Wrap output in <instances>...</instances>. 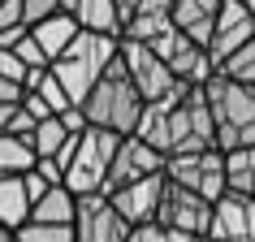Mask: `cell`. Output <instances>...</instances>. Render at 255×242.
Masks as SVG:
<instances>
[{
	"label": "cell",
	"instance_id": "obj_1",
	"mask_svg": "<svg viewBox=\"0 0 255 242\" xmlns=\"http://www.w3.org/2000/svg\"><path fill=\"white\" fill-rule=\"evenodd\" d=\"M134 138H143L151 151H160L164 160H169V156H186V151L216 147L203 91L199 87H186V91H177L173 100L143 104L138 125H134Z\"/></svg>",
	"mask_w": 255,
	"mask_h": 242
},
{
	"label": "cell",
	"instance_id": "obj_2",
	"mask_svg": "<svg viewBox=\"0 0 255 242\" xmlns=\"http://www.w3.org/2000/svg\"><path fill=\"white\" fill-rule=\"evenodd\" d=\"M199 91H203V104H208V117H212L216 151L251 147L255 143V87H242V82L212 74Z\"/></svg>",
	"mask_w": 255,
	"mask_h": 242
},
{
	"label": "cell",
	"instance_id": "obj_3",
	"mask_svg": "<svg viewBox=\"0 0 255 242\" xmlns=\"http://www.w3.org/2000/svg\"><path fill=\"white\" fill-rule=\"evenodd\" d=\"M117 43H121V35H91V30H78V35L69 39V48L48 65L74 108L87 100V91L100 82V74L117 61Z\"/></svg>",
	"mask_w": 255,
	"mask_h": 242
},
{
	"label": "cell",
	"instance_id": "obj_4",
	"mask_svg": "<svg viewBox=\"0 0 255 242\" xmlns=\"http://www.w3.org/2000/svg\"><path fill=\"white\" fill-rule=\"evenodd\" d=\"M78 108H82V117H87V125L126 138V134H134L138 113H143V100H138V91L130 87L121 61H113V65L100 74V82L87 91V100H82Z\"/></svg>",
	"mask_w": 255,
	"mask_h": 242
},
{
	"label": "cell",
	"instance_id": "obj_5",
	"mask_svg": "<svg viewBox=\"0 0 255 242\" xmlns=\"http://www.w3.org/2000/svg\"><path fill=\"white\" fill-rule=\"evenodd\" d=\"M117 138L121 134H108V130H95V125H87L82 134H74V151H69L65 169H61V186L74 199L104 190V173H108L113 151H117Z\"/></svg>",
	"mask_w": 255,
	"mask_h": 242
},
{
	"label": "cell",
	"instance_id": "obj_6",
	"mask_svg": "<svg viewBox=\"0 0 255 242\" xmlns=\"http://www.w3.org/2000/svg\"><path fill=\"white\" fill-rule=\"evenodd\" d=\"M117 61H121L126 78H130V87L138 91L143 104H160V100H173L177 91H186V87L169 74V65H164L160 56L151 52V48H143V43H134V39L117 43Z\"/></svg>",
	"mask_w": 255,
	"mask_h": 242
},
{
	"label": "cell",
	"instance_id": "obj_7",
	"mask_svg": "<svg viewBox=\"0 0 255 242\" xmlns=\"http://www.w3.org/2000/svg\"><path fill=\"white\" fill-rule=\"evenodd\" d=\"M164 177L173 186L199 195V199L216 203L225 195V151L203 147V151H186V156H169L164 160Z\"/></svg>",
	"mask_w": 255,
	"mask_h": 242
},
{
	"label": "cell",
	"instance_id": "obj_8",
	"mask_svg": "<svg viewBox=\"0 0 255 242\" xmlns=\"http://www.w3.org/2000/svg\"><path fill=\"white\" fill-rule=\"evenodd\" d=\"M208 216H212V203L190 195V190L173 186L164 177V190H160V208H156V225L164 234H208Z\"/></svg>",
	"mask_w": 255,
	"mask_h": 242
},
{
	"label": "cell",
	"instance_id": "obj_9",
	"mask_svg": "<svg viewBox=\"0 0 255 242\" xmlns=\"http://www.w3.org/2000/svg\"><path fill=\"white\" fill-rule=\"evenodd\" d=\"M147 48L169 65V74H173L182 87H203V82L216 74L212 61H208V52H203L199 43H190L186 35H177V30H164L160 39L147 43Z\"/></svg>",
	"mask_w": 255,
	"mask_h": 242
},
{
	"label": "cell",
	"instance_id": "obj_10",
	"mask_svg": "<svg viewBox=\"0 0 255 242\" xmlns=\"http://www.w3.org/2000/svg\"><path fill=\"white\" fill-rule=\"evenodd\" d=\"M69 229H74V242H126V234H130V225L113 212L104 195H82L74 203Z\"/></svg>",
	"mask_w": 255,
	"mask_h": 242
},
{
	"label": "cell",
	"instance_id": "obj_11",
	"mask_svg": "<svg viewBox=\"0 0 255 242\" xmlns=\"http://www.w3.org/2000/svg\"><path fill=\"white\" fill-rule=\"evenodd\" d=\"M160 190H164V173H151V177H138V182H126L117 190H104V199L113 203V212L130 229H138V225H156Z\"/></svg>",
	"mask_w": 255,
	"mask_h": 242
},
{
	"label": "cell",
	"instance_id": "obj_12",
	"mask_svg": "<svg viewBox=\"0 0 255 242\" xmlns=\"http://www.w3.org/2000/svg\"><path fill=\"white\" fill-rule=\"evenodd\" d=\"M151 173H164V156L151 151L143 138L126 134V138H117V151H113V160H108L104 190H117V186H126V182H138V177H151ZM104 190H100V195H104Z\"/></svg>",
	"mask_w": 255,
	"mask_h": 242
},
{
	"label": "cell",
	"instance_id": "obj_13",
	"mask_svg": "<svg viewBox=\"0 0 255 242\" xmlns=\"http://www.w3.org/2000/svg\"><path fill=\"white\" fill-rule=\"evenodd\" d=\"M208 242H255V199L247 195H221L208 216Z\"/></svg>",
	"mask_w": 255,
	"mask_h": 242
},
{
	"label": "cell",
	"instance_id": "obj_14",
	"mask_svg": "<svg viewBox=\"0 0 255 242\" xmlns=\"http://www.w3.org/2000/svg\"><path fill=\"white\" fill-rule=\"evenodd\" d=\"M247 39H255V17L242 9V0H221V9H216V22H212V35H208V61H225L234 48H242Z\"/></svg>",
	"mask_w": 255,
	"mask_h": 242
},
{
	"label": "cell",
	"instance_id": "obj_15",
	"mask_svg": "<svg viewBox=\"0 0 255 242\" xmlns=\"http://www.w3.org/2000/svg\"><path fill=\"white\" fill-rule=\"evenodd\" d=\"M169 4H173V0H138L134 9L126 13V22H121V39H134V43H143V48L156 43L164 30H173Z\"/></svg>",
	"mask_w": 255,
	"mask_h": 242
},
{
	"label": "cell",
	"instance_id": "obj_16",
	"mask_svg": "<svg viewBox=\"0 0 255 242\" xmlns=\"http://www.w3.org/2000/svg\"><path fill=\"white\" fill-rule=\"evenodd\" d=\"M216 9H221V0H173V4H169V22H173L177 35H186L190 43L208 48Z\"/></svg>",
	"mask_w": 255,
	"mask_h": 242
},
{
	"label": "cell",
	"instance_id": "obj_17",
	"mask_svg": "<svg viewBox=\"0 0 255 242\" xmlns=\"http://www.w3.org/2000/svg\"><path fill=\"white\" fill-rule=\"evenodd\" d=\"M61 13H69L78 22V30H91V35H121V17L113 0H56Z\"/></svg>",
	"mask_w": 255,
	"mask_h": 242
},
{
	"label": "cell",
	"instance_id": "obj_18",
	"mask_svg": "<svg viewBox=\"0 0 255 242\" xmlns=\"http://www.w3.org/2000/svg\"><path fill=\"white\" fill-rule=\"evenodd\" d=\"M26 35H30V39H35V43H39L43 61L52 65L56 56H61V52H65V48H69V39L78 35V22H74V17H69V13H52V17H43L39 26H30Z\"/></svg>",
	"mask_w": 255,
	"mask_h": 242
},
{
	"label": "cell",
	"instance_id": "obj_19",
	"mask_svg": "<svg viewBox=\"0 0 255 242\" xmlns=\"http://www.w3.org/2000/svg\"><path fill=\"white\" fill-rule=\"evenodd\" d=\"M26 216H30V195L26 186H22V173L9 177V173H0V229H22L26 225Z\"/></svg>",
	"mask_w": 255,
	"mask_h": 242
},
{
	"label": "cell",
	"instance_id": "obj_20",
	"mask_svg": "<svg viewBox=\"0 0 255 242\" xmlns=\"http://www.w3.org/2000/svg\"><path fill=\"white\" fill-rule=\"evenodd\" d=\"M74 203L78 199H74L65 186H48L39 199L30 203L26 221H39V225H69V221H74Z\"/></svg>",
	"mask_w": 255,
	"mask_h": 242
},
{
	"label": "cell",
	"instance_id": "obj_21",
	"mask_svg": "<svg viewBox=\"0 0 255 242\" xmlns=\"http://www.w3.org/2000/svg\"><path fill=\"white\" fill-rule=\"evenodd\" d=\"M225 190H229V195H247V199H255V143H251V147L225 151Z\"/></svg>",
	"mask_w": 255,
	"mask_h": 242
},
{
	"label": "cell",
	"instance_id": "obj_22",
	"mask_svg": "<svg viewBox=\"0 0 255 242\" xmlns=\"http://www.w3.org/2000/svg\"><path fill=\"white\" fill-rule=\"evenodd\" d=\"M26 91L39 95L43 108H48L52 117H56V113H65V108H74V104H69V95L61 91V82L52 78V69H30V74H26Z\"/></svg>",
	"mask_w": 255,
	"mask_h": 242
},
{
	"label": "cell",
	"instance_id": "obj_23",
	"mask_svg": "<svg viewBox=\"0 0 255 242\" xmlns=\"http://www.w3.org/2000/svg\"><path fill=\"white\" fill-rule=\"evenodd\" d=\"M216 74L229 78V82H242V87H255V39L234 48L225 61H216Z\"/></svg>",
	"mask_w": 255,
	"mask_h": 242
},
{
	"label": "cell",
	"instance_id": "obj_24",
	"mask_svg": "<svg viewBox=\"0 0 255 242\" xmlns=\"http://www.w3.org/2000/svg\"><path fill=\"white\" fill-rule=\"evenodd\" d=\"M35 169V151H30L26 138H13V134H0V173H30Z\"/></svg>",
	"mask_w": 255,
	"mask_h": 242
},
{
	"label": "cell",
	"instance_id": "obj_25",
	"mask_svg": "<svg viewBox=\"0 0 255 242\" xmlns=\"http://www.w3.org/2000/svg\"><path fill=\"white\" fill-rule=\"evenodd\" d=\"M65 138H69V134H65V125H61L56 117L35 121V130H30V151H35V160H52Z\"/></svg>",
	"mask_w": 255,
	"mask_h": 242
},
{
	"label": "cell",
	"instance_id": "obj_26",
	"mask_svg": "<svg viewBox=\"0 0 255 242\" xmlns=\"http://www.w3.org/2000/svg\"><path fill=\"white\" fill-rule=\"evenodd\" d=\"M13 242H74V229L69 225H39V221H26L22 229H13Z\"/></svg>",
	"mask_w": 255,
	"mask_h": 242
},
{
	"label": "cell",
	"instance_id": "obj_27",
	"mask_svg": "<svg viewBox=\"0 0 255 242\" xmlns=\"http://www.w3.org/2000/svg\"><path fill=\"white\" fill-rule=\"evenodd\" d=\"M52 13H61V4L56 0H22V26H39L43 17H52Z\"/></svg>",
	"mask_w": 255,
	"mask_h": 242
},
{
	"label": "cell",
	"instance_id": "obj_28",
	"mask_svg": "<svg viewBox=\"0 0 255 242\" xmlns=\"http://www.w3.org/2000/svg\"><path fill=\"white\" fill-rule=\"evenodd\" d=\"M9 52H13L26 69H48V61H43V52H39V43L30 39V35H22V39H17L13 48H9Z\"/></svg>",
	"mask_w": 255,
	"mask_h": 242
},
{
	"label": "cell",
	"instance_id": "obj_29",
	"mask_svg": "<svg viewBox=\"0 0 255 242\" xmlns=\"http://www.w3.org/2000/svg\"><path fill=\"white\" fill-rule=\"evenodd\" d=\"M26 74H30V69L22 65L9 48H0V78H9V82H17V87H26Z\"/></svg>",
	"mask_w": 255,
	"mask_h": 242
},
{
	"label": "cell",
	"instance_id": "obj_30",
	"mask_svg": "<svg viewBox=\"0 0 255 242\" xmlns=\"http://www.w3.org/2000/svg\"><path fill=\"white\" fill-rule=\"evenodd\" d=\"M30 130H35V117H30L26 108L17 104V108H13V117H9V125H4V134H13V138H26V143H30Z\"/></svg>",
	"mask_w": 255,
	"mask_h": 242
},
{
	"label": "cell",
	"instance_id": "obj_31",
	"mask_svg": "<svg viewBox=\"0 0 255 242\" xmlns=\"http://www.w3.org/2000/svg\"><path fill=\"white\" fill-rule=\"evenodd\" d=\"M22 26V0H0V35Z\"/></svg>",
	"mask_w": 255,
	"mask_h": 242
},
{
	"label": "cell",
	"instance_id": "obj_32",
	"mask_svg": "<svg viewBox=\"0 0 255 242\" xmlns=\"http://www.w3.org/2000/svg\"><path fill=\"white\" fill-rule=\"evenodd\" d=\"M56 121L65 125V134H82V130H87V117H82V108H65V113H56Z\"/></svg>",
	"mask_w": 255,
	"mask_h": 242
},
{
	"label": "cell",
	"instance_id": "obj_33",
	"mask_svg": "<svg viewBox=\"0 0 255 242\" xmlns=\"http://www.w3.org/2000/svg\"><path fill=\"white\" fill-rule=\"evenodd\" d=\"M126 242H164V229L160 225H138L126 234Z\"/></svg>",
	"mask_w": 255,
	"mask_h": 242
},
{
	"label": "cell",
	"instance_id": "obj_34",
	"mask_svg": "<svg viewBox=\"0 0 255 242\" xmlns=\"http://www.w3.org/2000/svg\"><path fill=\"white\" fill-rule=\"evenodd\" d=\"M22 95H26V87H17V82L0 78V104H22Z\"/></svg>",
	"mask_w": 255,
	"mask_h": 242
},
{
	"label": "cell",
	"instance_id": "obj_35",
	"mask_svg": "<svg viewBox=\"0 0 255 242\" xmlns=\"http://www.w3.org/2000/svg\"><path fill=\"white\" fill-rule=\"evenodd\" d=\"M22 186H26L30 203H35V199H39V195H43V190H48V182H43V177L35 173V169H30V173H22Z\"/></svg>",
	"mask_w": 255,
	"mask_h": 242
},
{
	"label": "cell",
	"instance_id": "obj_36",
	"mask_svg": "<svg viewBox=\"0 0 255 242\" xmlns=\"http://www.w3.org/2000/svg\"><path fill=\"white\" fill-rule=\"evenodd\" d=\"M22 35H26V26H13V30H4V35H0V48H13V43L22 39Z\"/></svg>",
	"mask_w": 255,
	"mask_h": 242
},
{
	"label": "cell",
	"instance_id": "obj_37",
	"mask_svg": "<svg viewBox=\"0 0 255 242\" xmlns=\"http://www.w3.org/2000/svg\"><path fill=\"white\" fill-rule=\"evenodd\" d=\"M164 242H208V238H199V234H164Z\"/></svg>",
	"mask_w": 255,
	"mask_h": 242
},
{
	"label": "cell",
	"instance_id": "obj_38",
	"mask_svg": "<svg viewBox=\"0 0 255 242\" xmlns=\"http://www.w3.org/2000/svg\"><path fill=\"white\" fill-rule=\"evenodd\" d=\"M113 4H117V17H121V22H126V13H130V9H134L138 0H113Z\"/></svg>",
	"mask_w": 255,
	"mask_h": 242
},
{
	"label": "cell",
	"instance_id": "obj_39",
	"mask_svg": "<svg viewBox=\"0 0 255 242\" xmlns=\"http://www.w3.org/2000/svg\"><path fill=\"white\" fill-rule=\"evenodd\" d=\"M242 9H247V13H251V17H255V0H242Z\"/></svg>",
	"mask_w": 255,
	"mask_h": 242
},
{
	"label": "cell",
	"instance_id": "obj_40",
	"mask_svg": "<svg viewBox=\"0 0 255 242\" xmlns=\"http://www.w3.org/2000/svg\"><path fill=\"white\" fill-rule=\"evenodd\" d=\"M0 242H13V234H9V229H0Z\"/></svg>",
	"mask_w": 255,
	"mask_h": 242
}]
</instances>
